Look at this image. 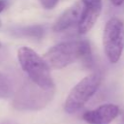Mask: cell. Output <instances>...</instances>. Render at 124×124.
Here are the masks:
<instances>
[{
	"label": "cell",
	"instance_id": "9c48e42d",
	"mask_svg": "<svg viewBox=\"0 0 124 124\" xmlns=\"http://www.w3.org/2000/svg\"><path fill=\"white\" fill-rule=\"evenodd\" d=\"M14 86L11 79L4 74L0 73V98H8L13 94Z\"/></svg>",
	"mask_w": 124,
	"mask_h": 124
},
{
	"label": "cell",
	"instance_id": "7a4b0ae2",
	"mask_svg": "<svg viewBox=\"0 0 124 124\" xmlns=\"http://www.w3.org/2000/svg\"><path fill=\"white\" fill-rule=\"evenodd\" d=\"M17 59L22 70L33 83L45 90L54 89L49 66L37 52L27 46H22L17 51Z\"/></svg>",
	"mask_w": 124,
	"mask_h": 124
},
{
	"label": "cell",
	"instance_id": "ba28073f",
	"mask_svg": "<svg viewBox=\"0 0 124 124\" xmlns=\"http://www.w3.org/2000/svg\"><path fill=\"white\" fill-rule=\"evenodd\" d=\"M80 12H81V5L79 3H77L74 6L67 9L54 23L52 27L53 31L62 32L71 28L75 24L78 25L80 17Z\"/></svg>",
	"mask_w": 124,
	"mask_h": 124
},
{
	"label": "cell",
	"instance_id": "8992f818",
	"mask_svg": "<svg viewBox=\"0 0 124 124\" xmlns=\"http://www.w3.org/2000/svg\"><path fill=\"white\" fill-rule=\"evenodd\" d=\"M80 17L78 23L79 34L87 33L95 24L102 11V0H81Z\"/></svg>",
	"mask_w": 124,
	"mask_h": 124
},
{
	"label": "cell",
	"instance_id": "5bb4252c",
	"mask_svg": "<svg viewBox=\"0 0 124 124\" xmlns=\"http://www.w3.org/2000/svg\"><path fill=\"white\" fill-rule=\"evenodd\" d=\"M0 124H17V123H16L15 121H11V120H6V121H3V122H1Z\"/></svg>",
	"mask_w": 124,
	"mask_h": 124
},
{
	"label": "cell",
	"instance_id": "6da1fadb",
	"mask_svg": "<svg viewBox=\"0 0 124 124\" xmlns=\"http://www.w3.org/2000/svg\"><path fill=\"white\" fill-rule=\"evenodd\" d=\"M44 59L54 69H63L77 60H81L90 66L92 63L90 45L86 40L62 42L50 47L45 53Z\"/></svg>",
	"mask_w": 124,
	"mask_h": 124
},
{
	"label": "cell",
	"instance_id": "3957f363",
	"mask_svg": "<svg viewBox=\"0 0 124 124\" xmlns=\"http://www.w3.org/2000/svg\"><path fill=\"white\" fill-rule=\"evenodd\" d=\"M102 76L99 73H92L78 82L69 93L64 109L68 113H75L79 110L96 93L100 86Z\"/></svg>",
	"mask_w": 124,
	"mask_h": 124
},
{
	"label": "cell",
	"instance_id": "7c38bea8",
	"mask_svg": "<svg viewBox=\"0 0 124 124\" xmlns=\"http://www.w3.org/2000/svg\"><path fill=\"white\" fill-rule=\"evenodd\" d=\"M8 6V0H0V13L3 12Z\"/></svg>",
	"mask_w": 124,
	"mask_h": 124
},
{
	"label": "cell",
	"instance_id": "9a60e30c",
	"mask_svg": "<svg viewBox=\"0 0 124 124\" xmlns=\"http://www.w3.org/2000/svg\"><path fill=\"white\" fill-rule=\"evenodd\" d=\"M121 118H122V122H123V124H124V111L122 112V117H121Z\"/></svg>",
	"mask_w": 124,
	"mask_h": 124
},
{
	"label": "cell",
	"instance_id": "4fadbf2b",
	"mask_svg": "<svg viewBox=\"0 0 124 124\" xmlns=\"http://www.w3.org/2000/svg\"><path fill=\"white\" fill-rule=\"evenodd\" d=\"M110 3L115 6V7H118V6H121L123 3H124V0H109Z\"/></svg>",
	"mask_w": 124,
	"mask_h": 124
},
{
	"label": "cell",
	"instance_id": "2e32d148",
	"mask_svg": "<svg viewBox=\"0 0 124 124\" xmlns=\"http://www.w3.org/2000/svg\"><path fill=\"white\" fill-rule=\"evenodd\" d=\"M0 25H1V21H0Z\"/></svg>",
	"mask_w": 124,
	"mask_h": 124
},
{
	"label": "cell",
	"instance_id": "52a82bcc",
	"mask_svg": "<svg viewBox=\"0 0 124 124\" xmlns=\"http://www.w3.org/2000/svg\"><path fill=\"white\" fill-rule=\"evenodd\" d=\"M119 114V108L113 104H105L83 113L82 118L89 124H109Z\"/></svg>",
	"mask_w": 124,
	"mask_h": 124
},
{
	"label": "cell",
	"instance_id": "8fae6325",
	"mask_svg": "<svg viewBox=\"0 0 124 124\" xmlns=\"http://www.w3.org/2000/svg\"><path fill=\"white\" fill-rule=\"evenodd\" d=\"M58 1L59 0H40V3L44 9L50 10V9H53L57 5Z\"/></svg>",
	"mask_w": 124,
	"mask_h": 124
},
{
	"label": "cell",
	"instance_id": "277c9868",
	"mask_svg": "<svg viewBox=\"0 0 124 124\" xmlns=\"http://www.w3.org/2000/svg\"><path fill=\"white\" fill-rule=\"evenodd\" d=\"M52 90H45L31 80L24 83L17 91L14 99V107L21 110L41 109L51 100Z\"/></svg>",
	"mask_w": 124,
	"mask_h": 124
},
{
	"label": "cell",
	"instance_id": "5b68a950",
	"mask_svg": "<svg viewBox=\"0 0 124 124\" xmlns=\"http://www.w3.org/2000/svg\"><path fill=\"white\" fill-rule=\"evenodd\" d=\"M103 46L108 61L116 63L124 47V24L119 18L112 17L107 22L103 33Z\"/></svg>",
	"mask_w": 124,
	"mask_h": 124
},
{
	"label": "cell",
	"instance_id": "e0dca14e",
	"mask_svg": "<svg viewBox=\"0 0 124 124\" xmlns=\"http://www.w3.org/2000/svg\"><path fill=\"white\" fill-rule=\"evenodd\" d=\"M0 46H1V43H0Z\"/></svg>",
	"mask_w": 124,
	"mask_h": 124
},
{
	"label": "cell",
	"instance_id": "30bf717a",
	"mask_svg": "<svg viewBox=\"0 0 124 124\" xmlns=\"http://www.w3.org/2000/svg\"><path fill=\"white\" fill-rule=\"evenodd\" d=\"M20 34H23L24 36H32V37H37L40 38L43 34V29L41 26H32V27H27L24 28L20 31Z\"/></svg>",
	"mask_w": 124,
	"mask_h": 124
}]
</instances>
